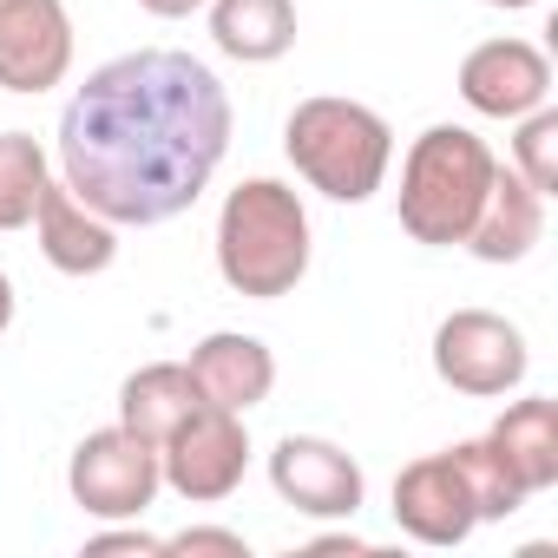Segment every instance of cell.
I'll list each match as a JSON object with an SVG mask.
<instances>
[{
    "label": "cell",
    "mask_w": 558,
    "mask_h": 558,
    "mask_svg": "<svg viewBox=\"0 0 558 558\" xmlns=\"http://www.w3.org/2000/svg\"><path fill=\"white\" fill-rule=\"evenodd\" d=\"M47 184H53L47 145L34 132H0V230H27Z\"/></svg>",
    "instance_id": "ac0fdd59"
},
{
    "label": "cell",
    "mask_w": 558,
    "mask_h": 558,
    "mask_svg": "<svg viewBox=\"0 0 558 558\" xmlns=\"http://www.w3.org/2000/svg\"><path fill=\"white\" fill-rule=\"evenodd\" d=\"M73 73L66 0H0V93L40 99Z\"/></svg>",
    "instance_id": "30bf717a"
},
{
    "label": "cell",
    "mask_w": 558,
    "mask_h": 558,
    "mask_svg": "<svg viewBox=\"0 0 558 558\" xmlns=\"http://www.w3.org/2000/svg\"><path fill=\"white\" fill-rule=\"evenodd\" d=\"M480 440L499 453V466L519 480L525 499H538V493L558 486V401H551V395L506 401V414H499Z\"/></svg>",
    "instance_id": "5bb4252c"
},
{
    "label": "cell",
    "mask_w": 558,
    "mask_h": 558,
    "mask_svg": "<svg viewBox=\"0 0 558 558\" xmlns=\"http://www.w3.org/2000/svg\"><path fill=\"white\" fill-rule=\"evenodd\" d=\"M14 329V283H8V269H0V336Z\"/></svg>",
    "instance_id": "d4e9b609"
},
{
    "label": "cell",
    "mask_w": 558,
    "mask_h": 558,
    "mask_svg": "<svg viewBox=\"0 0 558 558\" xmlns=\"http://www.w3.org/2000/svg\"><path fill=\"white\" fill-rule=\"evenodd\" d=\"M66 493H73V506H80L86 519H106V525L145 519L151 499L165 493L158 447L112 421V427H99V434H86V440L73 447V460H66Z\"/></svg>",
    "instance_id": "5b68a950"
},
{
    "label": "cell",
    "mask_w": 558,
    "mask_h": 558,
    "mask_svg": "<svg viewBox=\"0 0 558 558\" xmlns=\"http://www.w3.org/2000/svg\"><path fill=\"white\" fill-rule=\"evenodd\" d=\"M453 453H460V466H466V480H473V499H480V525H486V519H512V512L525 506L519 480L499 466V453H493L486 440H460Z\"/></svg>",
    "instance_id": "ffe728a7"
},
{
    "label": "cell",
    "mask_w": 558,
    "mask_h": 558,
    "mask_svg": "<svg viewBox=\"0 0 558 558\" xmlns=\"http://www.w3.org/2000/svg\"><path fill=\"white\" fill-rule=\"evenodd\" d=\"M525 368H532V349H525L519 323H506L499 310H453L434 329V375L453 395L499 401L525 381Z\"/></svg>",
    "instance_id": "52a82bcc"
},
{
    "label": "cell",
    "mask_w": 558,
    "mask_h": 558,
    "mask_svg": "<svg viewBox=\"0 0 558 558\" xmlns=\"http://www.w3.org/2000/svg\"><path fill=\"white\" fill-rule=\"evenodd\" d=\"M486 8H506V14H519V8H532V0H486Z\"/></svg>",
    "instance_id": "484cf974"
},
{
    "label": "cell",
    "mask_w": 558,
    "mask_h": 558,
    "mask_svg": "<svg viewBox=\"0 0 558 558\" xmlns=\"http://www.w3.org/2000/svg\"><path fill=\"white\" fill-rule=\"evenodd\" d=\"M310 551H375L362 532H323V538H310Z\"/></svg>",
    "instance_id": "cb8c5ba5"
},
{
    "label": "cell",
    "mask_w": 558,
    "mask_h": 558,
    "mask_svg": "<svg viewBox=\"0 0 558 558\" xmlns=\"http://www.w3.org/2000/svg\"><path fill=\"white\" fill-rule=\"evenodd\" d=\"M512 171L538 197H558V106H538V112L512 119Z\"/></svg>",
    "instance_id": "d6986e66"
},
{
    "label": "cell",
    "mask_w": 558,
    "mask_h": 558,
    "mask_svg": "<svg viewBox=\"0 0 558 558\" xmlns=\"http://www.w3.org/2000/svg\"><path fill=\"white\" fill-rule=\"evenodd\" d=\"M99 551H138V558H165V538H158V532H145L138 519H119V532H93V538H86V558H99Z\"/></svg>",
    "instance_id": "7402d4cb"
},
{
    "label": "cell",
    "mask_w": 558,
    "mask_h": 558,
    "mask_svg": "<svg viewBox=\"0 0 558 558\" xmlns=\"http://www.w3.org/2000/svg\"><path fill=\"white\" fill-rule=\"evenodd\" d=\"M545 204L551 197H538L512 165H499L493 184H486V204H480V217L466 230V250L480 263H525L538 250V236H545Z\"/></svg>",
    "instance_id": "9a60e30c"
},
{
    "label": "cell",
    "mask_w": 558,
    "mask_h": 558,
    "mask_svg": "<svg viewBox=\"0 0 558 558\" xmlns=\"http://www.w3.org/2000/svg\"><path fill=\"white\" fill-rule=\"evenodd\" d=\"M184 368L197 375L204 401H217V408H230V414L263 408L269 388H276V355H269V342H263V336H243V329H217V336H204V342L191 349Z\"/></svg>",
    "instance_id": "4fadbf2b"
},
{
    "label": "cell",
    "mask_w": 558,
    "mask_h": 558,
    "mask_svg": "<svg viewBox=\"0 0 558 558\" xmlns=\"http://www.w3.org/2000/svg\"><path fill=\"white\" fill-rule=\"evenodd\" d=\"M388 512L414 545H434V551H453L480 532V499H473V480H466L453 447L408 460L395 473V506Z\"/></svg>",
    "instance_id": "ba28073f"
},
{
    "label": "cell",
    "mask_w": 558,
    "mask_h": 558,
    "mask_svg": "<svg viewBox=\"0 0 558 558\" xmlns=\"http://www.w3.org/2000/svg\"><path fill=\"white\" fill-rule=\"evenodd\" d=\"M230 93L223 80L178 53L138 47L86 73L60 112L53 165L60 184L119 230H151L184 217L230 151Z\"/></svg>",
    "instance_id": "6da1fadb"
},
{
    "label": "cell",
    "mask_w": 558,
    "mask_h": 558,
    "mask_svg": "<svg viewBox=\"0 0 558 558\" xmlns=\"http://www.w3.org/2000/svg\"><path fill=\"white\" fill-rule=\"evenodd\" d=\"M191 551H223V558H250L243 532H223V525H184L165 538V558H191Z\"/></svg>",
    "instance_id": "44dd1931"
},
{
    "label": "cell",
    "mask_w": 558,
    "mask_h": 558,
    "mask_svg": "<svg viewBox=\"0 0 558 558\" xmlns=\"http://www.w3.org/2000/svg\"><path fill=\"white\" fill-rule=\"evenodd\" d=\"M316 236H310V210L283 178H243L236 191H223L217 204V276L250 296V303H276L310 276Z\"/></svg>",
    "instance_id": "7a4b0ae2"
},
{
    "label": "cell",
    "mask_w": 558,
    "mask_h": 558,
    "mask_svg": "<svg viewBox=\"0 0 558 558\" xmlns=\"http://www.w3.org/2000/svg\"><path fill=\"white\" fill-rule=\"evenodd\" d=\"M138 8L158 21H191V14H204V0H138Z\"/></svg>",
    "instance_id": "603a6c76"
},
{
    "label": "cell",
    "mask_w": 558,
    "mask_h": 558,
    "mask_svg": "<svg viewBox=\"0 0 558 558\" xmlns=\"http://www.w3.org/2000/svg\"><path fill=\"white\" fill-rule=\"evenodd\" d=\"M453 86H460L466 112L512 125V119L551 106V60H545L532 40L499 34V40H480V47L460 60V80H453Z\"/></svg>",
    "instance_id": "8fae6325"
},
{
    "label": "cell",
    "mask_w": 558,
    "mask_h": 558,
    "mask_svg": "<svg viewBox=\"0 0 558 558\" xmlns=\"http://www.w3.org/2000/svg\"><path fill=\"white\" fill-rule=\"evenodd\" d=\"M34 236H40V256L60 276H106L119 263V223H106L93 204H80L60 178L34 204Z\"/></svg>",
    "instance_id": "7c38bea8"
},
{
    "label": "cell",
    "mask_w": 558,
    "mask_h": 558,
    "mask_svg": "<svg viewBox=\"0 0 558 558\" xmlns=\"http://www.w3.org/2000/svg\"><path fill=\"white\" fill-rule=\"evenodd\" d=\"M191 408H204V388L184 362H145L138 375H125L119 388V427H132L138 440H165Z\"/></svg>",
    "instance_id": "e0dca14e"
},
{
    "label": "cell",
    "mask_w": 558,
    "mask_h": 558,
    "mask_svg": "<svg viewBox=\"0 0 558 558\" xmlns=\"http://www.w3.org/2000/svg\"><path fill=\"white\" fill-rule=\"evenodd\" d=\"M493 171H499V158L473 125H427L401 158V191H395L401 230L427 250L466 243Z\"/></svg>",
    "instance_id": "3957f363"
},
{
    "label": "cell",
    "mask_w": 558,
    "mask_h": 558,
    "mask_svg": "<svg viewBox=\"0 0 558 558\" xmlns=\"http://www.w3.org/2000/svg\"><path fill=\"white\" fill-rule=\"evenodd\" d=\"M204 14L223 60L269 66L296 47V0H204Z\"/></svg>",
    "instance_id": "2e32d148"
},
{
    "label": "cell",
    "mask_w": 558,
    "mask_h": 558,
    "mask_svg": "<svg viewBox=\"0 0 558 558\" xmlns=\"http://www.w3.org/2000/svg\"><path fill=\"white\" fill-rule=\"evenodd\" d=\"M269 486L283 506H296L303 519H355L368 499V473L349 447L323 440V434H283L269 447Z\"/></svg>",
    "instance_id": "9c48e42d"
},
{
    "label": "cell",
    "mask_w": 558,
    "mask_h": 558,
    "mask_svg": "<svg viewBox=\"0 0 558 558\" xmlns=\"http://www.w3.org/2000/svg\"><path fill=\"white\" fill-rule=\"evenodd\" d=\"M158 473H165V486H171L184 506H217V499H230V493L243 486V473H250V427H243V414H230V408H217V401L191 408V414L158 440Z\"/></svg>",
    "instance_id": "8992f818"
},
{
    "label": "cell",
    "mask_w": 558,
    "mask_h": 558,
    "mask_svg": "<svg viewBox=\"0 0 558 558\" xmlns=\"http://www.w3.org/2000/svg\"><path fill=\"white\" fill-rule=\"evenodd\" d=\"M283 151L310 191H323L336 204H368L388 184L395 132L375 106L316 93V99H296V112L283 119Z\"/></svg>",
    "instance_id": "277c9868"
}]
</instances>
